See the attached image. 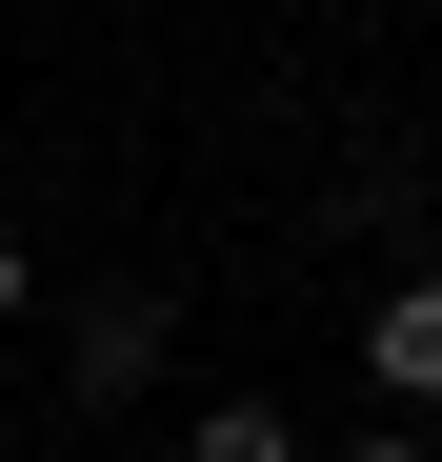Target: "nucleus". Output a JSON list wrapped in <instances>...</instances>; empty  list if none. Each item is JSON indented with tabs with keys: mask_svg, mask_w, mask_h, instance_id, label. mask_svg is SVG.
<instances>
[{
	"mask_svg": "<svg viewBox=\"0 0 442 462\" xmlns=\"http://www.w3.org/2000/svg\"><path fill=\"white\" fill-rule=\"evenodd\" d=\"M60 382H81V402H141V382H161V282H101V301H81V362H60Z\"/></svg>",
	"mask_w": 442,
	"mask_h": 462,
	"instance_id": "1",
	"label": "nucleus"
},
{
	"mask_svg": "<svg viewBox=\"0 0 442 462\" xmlns=\"http://www.w3.org/2000/svg\"><path fill=\"white\" fill-rule=\"evenodd\" d=\"M362 362H382V402H442V282H402L382 322H362Z\"/></svg>",
	"mask_w": 442,
	"mask_h": 462,
	"instance_id": "2",
	"label": "nucleus"
},
{
	"mask_svg": "<svg viewBox=\"0 0 442 462\" xmlns=\"http://www.w3.org/2000/svg\"><path fill=\"white\" fill-rule=\"evenodd\" d=\"M181 462H302V422H281V402H201V422H181Z\"/></svg>",
	"mask_w": 442,
	"mask_h": 462,
	"instance_id": "3",
	"label": "nucleus"
},
{
	"mask_svg": "<svg viewBox=\"0 0 442 462\" xmlns=\"http://www.w3.org/2000/svg\"><path fill=\"white\" fill-rule=\"evenodd\" d=\"M0 322H21V221H0Z\"/></svg>",
	"mask_w": 442,
	"mask_h": 462,
	"instance_id": "4",
	"label": "nucleus"
},
{
	"mask_svg": "<svg viewBox=\"0 0 442 462\" xmlns=\"http://www.w3.org/2000/svg\"><path fill=\"white\" fill-rule=\"evenodd\" d=\"M342 462H442V442H342Z\"/></svg>",
	"mask_w": 442,
	"mask_h": 462,
	"instance_id": "5",
	"label": "nucleus"
}]
</instances>
